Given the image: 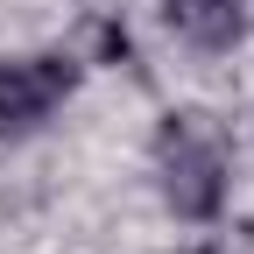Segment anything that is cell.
I'll return each mask as SVG.
<instances>
[{
    "mask_svg": "<svg viewBox=\"0 0 254 254\" xmlns=\"http://www.w3.org/2000/svg\"><path fill=\"white\" fill-rule=\"evenodd\" d=\"M148 170L163 205L184 219V226H212L226 212V190H233V155L226 134L205 120V113H170L155 127V148H148Z\"/></svg>",
    "mask_w": 254,
    "mask_h": 254,
    "instance_id": "6da1fadb",
    "label": "cell"
},
{
    "mask_svg": "<svg viewBox=\"0 0 254 254\" xmlns=\"http://www.w3.org/2000/svg\"><path fill=\"white\" fill-rule=\"evenodd\" d=\"M163 21H170L177 43L219 57L247 36V0H163Z\"/></svg>",
    "mask_w": 254,
    "mask_h": 254,
    "instance_id": "3957f363",
    "label": "cell"
},
{
    "mask_svg": "<svg viewBox=\"0 0 254 254\" xmlns=\"http://www.w3.org/2000/svg\"><path fill=\"white\" fill-rule=\"evenodd\" d=\"M78 92V64L71 57H0V141H28L57 120V106Z\"/></svg>",
    "mask_w": 254,
    "mask_h": 254,
    "instance_id": "7a4b0ae2",
    "label": "cell"
}]
</instances>
